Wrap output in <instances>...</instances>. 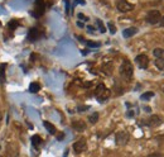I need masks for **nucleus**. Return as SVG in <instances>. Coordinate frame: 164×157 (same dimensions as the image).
Wrapping results in <instances>:
<instances>
[{"mask_svg":"<svg viewBox=\"0 0 164 157\" xmlns=\"http://www.w3.org/2000/svg\"><path fill=\"white\" fill-rule=\"evenodd\" d=\"M120 75L125 78V80H131L133 78V75H134V69L131 66V63L129 60H124L120 66Z\"/></svg>","mask_w":164,"mask_h":157,"instance_id":"nucleus-1","label":"nucleus"},{"mask_svg":"<svg viewBox=\"0 0 164 157\" xmlns=\"http://www.w3.org/2000/svg\"><path fill=\"white\" fill-rule=\"evenodd\" d=\"M95 94H96V96H97V99H99L100 101H104V100H106L109 96H110V91H109V90L105 87L104 84H100V85L96 87V91H95Z\"/></svg>","mask_w":164,"mask_h":157,"instance_id":"nucleus-2","label":"nucleus"},{"mask_svg":"<svg viewBox=\"0 0 164 157\" xmlns=\"http://www.w3.org/2000/svg\"><path fill=\"white\" fill-rule=\"evenodd\" d=\"M160 18H162V14L159 10H150L146 15V22L149 24H157V23H159Z\"/></svg>","mask_w":164,"mask_h":157,"instance_id":"nucleus-3","label":"nucleus"},{"mask_svg":"<svg viewBox=\"0 0 164 157\" xmlns=\"http://www.w3.org/2000/svg\"><path fill=\"white\" fill-rule=\"evenodd\" d=\"M116 8L121 13H128V11H131L134 9V5L129 2H126V0H120V2H117V4H116Z\"/></svg>","mask_w":164,"mask_h":157,"instance_id":"nucleus-4","label":"nucleus"},{"mask_svg":"<svg viewBox=\"0 0 164 157\" xmlns=\"http://www.w3.org/2000/svg\"><path fill=\"white\" fill-rule=\"evenodd\" d=\"M115 141L119 146H125L128 141H129V134L124 130H121V132H117L116 133V137H115Z\"/></svg>","mask_w":164,"mask_h":157,"instance_id":"nucleus-5","label":"nucleus"},{"mask_svg":"<svg viewBox=\"0 0 164 157\" xmlns=\"http://www.w3.org/2000/svg\"><path fill=\"white\" fill-rule=\"evenodd\" d=\"M135 62L139 66V69H146L149 65V58L146 55H139L135 57Z\"/></svg>","mask_w":164,"mask_h":157,"instance_id":"nucleus-6","label":"nucleus"},{"mask_svg":"<svg viewBox=\"0 0 164 157\" xmlns=\"http://www.w3.org/2000/svg\"><path fill=\"white\" fill-rule=\"evenodd\" d=\"M160 123H162V118L159 115H152V117H149V119L145 122V124L148 127H152V128L158 127Z\"/></svg>","mask_w":164,"mask_h":157,"instance_id":"nucleus-7","label":"nucleus"},{"mask_svg":"<svg viewBox=\"0 0 164 157\" xmlns=\"http://www.w3.org/2000/svg\"><path fill=\"white\" fill-rule=\"evenodd\" d=\"M86 150V141L85 139H80L73 143V151L75 153H82Z\"/></svg>","mask_w":164,"mask_h":157,"instance_id":"nucleus-8","label":"nucleus"},{"mask_svg":"<svg viewBox=\"0 0 164 157\" xmlns=\"http://www.w3.org/2000/svg\"><path fill=\"white\" fill-rule=\"evenodd\" d=\"M72 127L77 132H84L86 129V123L84 121H75V122H72Z\"/></svg>","mask_w":164,"mask_h":157,"instance_id":"nucleus-9","label":"nucleus"},{"mask_svg":"<svg viewBox=\"0 0 164 157\" xmlns=\"http://www.w3.org/2000/svg\"><path fill=\"white\" fill-rule=\"evenodd\" d=\"M136 33H138V28L135 27H130V28H126L122 31V36H124V38H130L133 36H135Z\"/></svg>","mask_w":164,"mask_h":157,"instance_id":"nucleus-10","label":"nucleus"},{"mask_svg":"<svg viewBox=\"0 0 164 157\" xmlns=\"http://www.w3.org/2000/svg\"><path fill=\"white\" fill-rule=\"evenodd\" d=\"M40 37V32L37 29V28H32L31 31H29V33H28V39L29 41H37V39Z\"/></svg>","mask_w":164,"mask_h":157,"instance_id":"nucleus-11","label":"nucleus"},{"mask_svg":"<svg viewBox=\"0 0 164 157\" xmlns=\"http://www.w3.org/2000/svg\"><path fill=\"white\" fill-rule=\"evenodd\" d=\"M35 9H37V11L34 13V17L35 18H39L40 15L43 14V10H44V5L42 3V0H37V6H35Z\"/></svg>","mask_w":164,"mask_h":157,"instance_id":"nucleus-12","label":"nucleus"},{"mask_svg":"<svg viewBox=\"0 0 164 157\" xmlns=\"http://www.w3.org/2000/svg\"><path fill=\"white\" fill-rule=\"evenodd\" d=\"M43 125L46 127V129L48 130V133H49V134H56V128H54V125H53L52 123L44 121V122H43Z\"/></svg>","mask_w":164,"mask_h":157,"instance_id":"nucleus-13","label":"nucleus"},{"mask_svg":"<svg viewBox=\"0 0 164 157\" xmlns=\"http://www.w3.org/2000/svg\"><path fill=\"white\" fill-rule=\"evenodd\" d=\"M153 53L157 58H160V60H164V49L163 48H155L153 51Z\"/></svg>","mask_w":164,"mask_h":157,"instance_id":"nucleus-14","label":"nucleus"},{"mask_svg":"<svg viewBox=\"0 0 164 157\" xmlns=\"http://www.w3.org/2000/svg\"><path fill=\"white\" fill-rule=\"evenodd\" d=\"M39 89H40V86H39V84H38V83H32V84H31V86H29V91H31L32 94L38 93Z\"/></svg>","mask_w":164,"mask_h":157,"instance_id":"nucleus-15","label":"nucleus"},{"mask_svg":"<svg viewBox=\"0 0 164 157\" xmlns=\"http://www.w3.org/2000/svg\"><path fill=\"white\" fill-rule=\"evenodd\" d=\"M153 96H154V93H153V91H146V93H144V94L140 96V99H141V100H150Z\"/></svg>","mask_w":164,"mask_h":157,"instance_id":"nucleus-16","label":"nucleus"},{"mask_svg":"<svg viewBox=\"0 0 164 157\" xmlns=\"http://www.w3.org/2000/svg\"><path fill=\"white\" fill-rule=\"evenodd\" d=\"M32 143H33L34 147H38L40 143H42V138H40L39 136H33L32 137Z\"/></svg>","mask_w":164,"mask_h":157,"instance_id":"nucleus-17","label":"nucleus"},{"mask_svg":"<svg viewBox=\"0 0 164 157\" xmlns=\"http://www.w3.org/2000/svg\"><path fill=\"white\" fill-rule=\"evenodd\" d=\"M155 66H157V69H158V70L164 71V60L157 58V60H155Z\"/></svg>","mask_w":164,"mask_h":157,"instance_id":"nucleus-18","label":"nucleus"},{"mask_svg":"<svg viewBox=\"0 0 164 157\" xmlns=\"http://www.w3.org/2000/svg\"><path fill=\"white\" fill-rule=\"evenodd\" d=\"M5 80V65L0 66V83H4Z\"/></svg>","mask_w":164,"mask_h":157,"instance_id":"nucleus-19","label":"nucleus"},{"mask_svg":"<svg viewBox=\"0 0 164 157\" xmlns=\"http://www.w3.org/2000/svg\"><path fill=\"white\" fill-rule=\"evenodd\" d=\"M8 27H9L10 31H15V29L18 28V22H17V20H10V22L8 23Z\"/></svg>","mask_w":164,"mask_h":157,"instance_id":"nucleus-20","label":"nucleus"},{"mask_svg":"<svg viewBox=\"0 0 164 157\" xmlns=\"http://www.w3.org/2000/svg\"><path fill=\"white\" fill-rule=\"evenodd\" d=\"M88 121H90V123L95 124V123H96V122L99 121V113H93V114H91L90 118H88Z\"/></svg>","mask_w":164,"mask_h":157,"instance_id":"nucleus-21","label":"nucleus"},{"mask_svg":"<svg viewBox=\"0 0 164 157\" xmlns=\"http://www.w3.org/2000/svg\"><path fill=\"white\" fill-rule=\"evenodd\" d=\"M86 43H87V46H90V47H93V48H97V47H100V43H99V42H93V41H87Z\"/></svg>","mask_w":164,"mask_h":157,"instance_id":"nucleus-22","label":"nucleus"},{"mask_svg":"<svg viewBox=\"0 0 164 157\" xmlns=\"http://www.w3.org/2000/svg\"><path fill=\"white\" fill-rule=\"evenodd\" d=\"M107 25H109V29H110V32H111V33L114 34V33L116 32V28L114 27V24H113V23H109Z\"/></svg>","mask_w":164,"mask_h":157,"instance_id":"nucleus-23","label":"nucleus"},{"mask_svg":"<svg viewBox=\"0 0 164 157\" xmlns=\"http://www.w3.org/2000/svg\"><path fill=\"white\" fill-rule=\"evenodd\" d=\"M87 109H88L87 105H80V107H78V112H85V110H87Z\"/></svg>","mask_w":164,"mask_h":157,"instance_id":"nucleus-24","label":"nucleus"},{"mask_svg":"<svg viewBox=\"0 0 164 157\" xmlns=\"http://www.w3.org/2000/svg\"><path fill=\"white\" fill-rule=\"evenodd\" d=\"M97 24L100 25V31H101V32L104 33V32H105V28H104V25H102V22H101L100 19H97Z\"/></svg>","mask_w":164,"mask_h":157,"instance_id":"nucleus-25","label":"nucleus"},{"mask_svg":"<svg viewBox=\"0 0 164 157\" xmlns=\"http://www.w3.org/2000/svg\"><path fill=\"white\" fill-rule=\"evenodd\" d=\"M78 18H80L81 20H88V18H86L84 14H82V13H78Z\"/></svg>","mask_w":164,"mask_h":157,"instance_id":"nucleus-26","label":"nucleus"},{"mask_svg":"<svg viewBox=\"0 0 164 157\" xmlns=\"http://www.w3.org/2000/svg\"><path fill=\"white\" fill-rule=\"evenodd\" d=\"M149 157H164V155L163 153H152Z\"/></svg>","mask_w":164,"mask_h":157,"instance_id":"nucleus-27","label":"nucleus"},{"mask_svg":"<svg viewBox=\"0 0 164 157\" xmlns=\"http://www.w3.org/2000/svg\"><path fill=\"white\" fill-rule=\"evenodd\" d=\"M159 27H164V15L160 18V20H159Z\"/></svg>","mask_w":164,"mask_h":157,"instance_id":"nucleus-28","label":"nucleus"},{"mask_svg":"<svg viewBox=\"0 0 164 157\" xmlns=\"http://www.w3.org/2000/svg\"><path fill=\"white\" fill-rule=\"evenodd\" d=\"M63 137H64V134H63V133H58L57 139H58V141H62V139H63Z\"/></svg>","mask_w":164,"mask_h":157,"instance_id":"nucleus-29","label":"nucleus"},{"mask_svg":"<svg viewBox=\"0 0 164 157\" xmlns=\"http://www.w3.org/2000/svg\"><path fill=\"white\" fill-rule=\"evenodd\" d=\"M126 115H128V118H133V117H134V112H133V110H130V112H128V114H126Z\"/></svg>","mask_w":164,"mask_h":157,"instance_id":"nucleus-30","label":"nucleus"},{"mask_svg":"<svg viewBox=\"0 0 164 157\" xmlns=\"http://www.w3.org/2000/svg\"><path fill=\"white\" fill-rule=\"evenodd\" d=\"M77 25H78L80 28H84V27H85V25H84V23H82V22H77Z\"/></svg>","mask_w":164,"mask_h":157,"instance_id":"nucleus-31","label":"nucleus"},{"mask_svg":"<svg viewBox=\"0 0 164 157\" xmlns=\"http://www.w3.org/2000/svg\"><path fill=\"white\" fill-rule=\"evenodd\" d=\"M144 110H145V112H149V113H150V108H148V107H145V108H144Z\"/></svg>","mask_w":164,"mask_h":157,"instance_id":"nucleus-32","label":"nucleus"},{"mask_svg":"<svg viewBox=\"0 0 164 157\" xmlns=\"http://www.w3.org/2000/svg\"><path fill=\"white\" fill-rule=\"evenodd\" d=\"M0 121H2V113H0Z\"/></svg>","mask_w":164,"mask_h":157,"instance_id":"nucleus-33","label":"nucleus"},{"mask_svg":"<svg viewBox=\"0 0 164 157\" xmlns=\"http://www.w3.org/2000/svg\"><path fill=\"white\" fill-rule=\"evenodd\" d=\"M163 91H164V87H163Z\"/></svg>","mask_w":164,"mask_h":157,"instance_id":"nucleus-34","label":"nucleus"}]
</instances>
